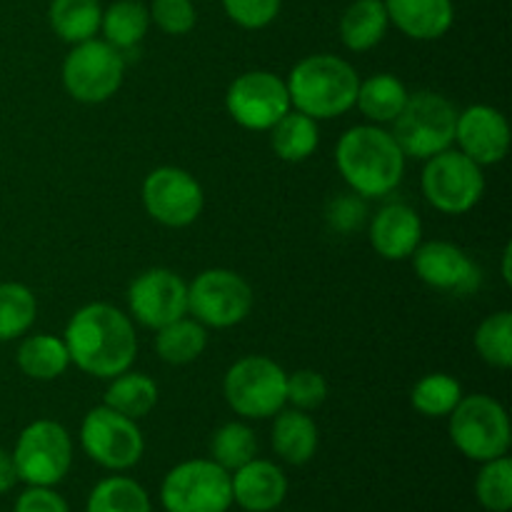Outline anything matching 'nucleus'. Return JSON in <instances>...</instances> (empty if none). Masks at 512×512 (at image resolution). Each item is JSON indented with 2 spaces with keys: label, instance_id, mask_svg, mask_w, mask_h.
Wrapping results in <instances>:
<instances>
[{
  "label": "nucleus",
  "instance_id": "obj_1",
  "mask_svg": "<svg viewBox=\"0 0 512 512\" xmlns=\"http://www.w3.org/2000/svg\"><path fill=\"white\" fill-rule=\"evenodd\" d=\"M70 363L83 373L110 380L125 373L138 355L133 320L108 303H90L65 328Z\"/></svg>",
  "mask_w": 512,
  "mask_h": 512
},
{
  "label": "nucleus",
  "instance_id": "obj_2",
  "mask_svg": "<svg viewBox=\"0 0 512 512\" xmlns=\"http://www.w3.org/2000/svg\"><path fill=\"white\" fill-rule=\"evenodd\" d=\"M335 163L345 183L360 198H383L393 193L405 173V155L393 133L378 125H355L345 130L335 148Z\"/></svg>",
  "mask_w": 512,
  "mask_h": 512
},
{
  "label": "nucleus",
  "instance_id": "obj_3",
  "mask_svg": "<svg viewBox=\"0 0 512 512\" xmlns=\"http://www.w3.org/2000/svg\"><path fill=\"white\" fill-rule=\"evenodd\" d=\"M285 85L290 108L310 115L313 120H330L355 108L360 78L348 60L320 53L300 60L290 70Z\"/></svg>",
  "mask_w": 512,
  "mask_h": 512
},
{
  "label": "nucleus",
  "instance_id": "obj_4",
  "mask_svg": "<svg viewBox=\"0 0 512 512\" xmlns=\"http://www.w3.org/2000/svg\"><path fill=\"white\" fill-rule=\"evenodd\" d=\"M458 110L448 98L438 93L410 95L405 108L393 120V138L405 158L428 160L455 143Z\"/></svg>",
  "mask_w": 512,
  "mask_h": 512
},
{
  "label": "nucleus",
  "instance_id": "obj_5",
  "mask_svg": "<svg viewBox=\"0 0 512 512\" xmlns=\"http://www.w3.org/2000/svg\"><path fill=\"white\" fill-rule=\"evenodd\" d=\"M450 440L478 463L503 458L512 443L508 413L490 395H468L450 413Z\"/></svg>",
  "mask_w": 512,
  "mask_h": 512
},
{
  "label": "nucleus",
  "instance_id": "obj_6",
  "mask_svg": "<svg viewBox=\"0 0 512 512\" xmlns=\"http://www.w3.org/2000/svg\"><path fill=\"white\" fill-rule=\"evenodd\" d=\"M288 373L265 355H248L230 365L223 380V393L233 413L250 420L273 418L285 408Z\"/></svg>",
  "mask_w": 512,
  "mask_h": 512
},
{
  "label": "nucleus",
  "instance_id": "obj_7",
  "mask_svg": "<svg viewBox=\"0 0 512 512\" xmlns=\"http://www.w3.org/2000/svg\"><path fill=\"white\" fill-rule=\"evenodd\" d=\"M160 500L168 512H228L230 473L213 460H185L165 475Z\"/></svg>",
  "mask_w": 512,
  "mask_h": 512
},
{
  "label": "nucleus",
  "instance_id": "obj_8",
  "mask_svg": "<svg viewBox=\"0 0 512 512\" xmlns=\"http://www.w3.org/2000/svg\"><path fill=\"white\" fill-rule=\"evenodd\" d=\"M18 480L40 488H53L73 465V443L68 430L55 420H35L20 433L13 450Z\"/></svg>",
  "mask_w": 512,
  "mask_h": 512
},
{
  "label": "nucleus",
  "instance_id": "obj_9",
  "mask_svg": "<svg viewBox=\"0 0 512 512\" xmlns=\"http://www.w3.org/2000/svg\"><path fill=\"white\" fill-rule=\"evenodd\" d=\"M485 175L478 163L460 150H443L428 158L423 170V195L445 215H463L480 203Z\"/></svg>",
  "mask_w": 512,
  "mask_h": 512
},
{
  "label": "nucleus",
  "instance_id": "obj_10",
  "mask_svg": "<svg viewBox=\"0 0 512 512\" xmlns=\"http://www.w3.org/2000/svg\"><path fill=\"white\" fill-rule=\"evenodd\" d=\"M125 58L108 40H83L63 63V85L80 103H105L123 85Z\"/></svg>",
  "mask_w": 512,
  "mask_h": 512
},
{
  "label": "nucleus",
  "instance_id": "obj_11",
  "mask_svg": "<svg viewBox=\"0 0 512 512\" xmlns=\"http://www.w3.org/2000/svg\"><path fill=\"white\" fill-rule=\"evenodd\" d=\"M250 308L253 288L233 270H203L188 285V313L208 328H233L248 318Z\"/></svg>",
  "mask_w": 512,
  "mask_h": 512
},
{
  "label": "nucleus",
  "instance_id": "obj_12",
  "mask_svg": "<svg viewBox=\"0 0 512 512\" xmlns=\"http://www.w3.org/2000/svg\"><path fill=\"white\" fill-rule=\"evenodd\" d=\"M80 445L90 460L108 470H128L143 458V433L135 420L108 405L93 408L80 425Z\"/></svg>",
  "mask_w": 512,
  "mask_h": 512
},
{
  "label": "nucleus",
  "instance_id": "obj_13",
  "mask_svg": "<svg viewBox=\"0 0 512 512\" xmlns=\"http://www.w3.org/2000/svg\"><path fill=\"white\" fill-rule=\"evenodd\" d=\"M225 108L243 128L270 130L290 110L288 85L268 70H250L230 83Z\"/></svg>",
  "mask_w": 512,
  "mask_h": 512
},
{
  "label": "nucleus",
  "instance_id": "obj_14",
  "mask_svg": "<svg viewBox=\"0 0 512 512\" xmlns=\"http://www.w3.org/2000/svg\"><path fill=\"white\" fill-rule=\"evenodd\" d=\"M203 188L188 170L165 168L153 170L143 183V205L153 220L168 228H185L203 213Z\"/></svg>",
  "mask_w": 512,
  "mask_h": 512
},
{
  "label": "nucleus",
  "instance_id": "obj_15",
  "mask_svg": "<svg viewBox=\"0 0 512 512\" xmlns=\"http://www.w3.org/2000/svg\"><path fill=\"white\" fill-rule=\"evenodd\" d=\"M128 308L140 325L160 330L188 315V283L173 270H145L130 283Z\"/></svg>",
  "mask_w": 512,
  "mask_h": 512
},
{
  "label": "nucleus",
  "instance_id": "obj_16",
  "mask_svg": "<svg viewBox=\"0 0 512 512\" xmlns=\"http://www.w3.org/2000/svg\"><path fill=\"white\" fill-rule=\"evenodd\" d=\"M410 258H413L418 278L440 293L473 295L483 283V273L468 258V253L445 240L420 243Z\"/></svg>",
  "mask_w": 512,
  "mask_h": 512
},
{
  "label": "nucleus",
  "instance_id": "obj_17",
  "mask_svg": "<svg viewBox=\"0 0 512 512\" xmlns=\"http://www.w3.org/2000/svg\"><path fill=\"white\" fill-rule=\"evenodd\" d=\"M455 140L460 153L468 155L480 168L500 163L510 150L508 118L490 105H470L468 110L458 113Z\"/></svg>",
  "mask_w": 512,
  "mask_h": 512
},
{
  "label": "nucleus",
  "instance_id": "obj_18",
  "mask_svg": "<svg viewBox=\"0 0 512 512\" xmlns=\"http://www.w3.org/2000/svg\"><path fill=\"white\" fill-rule=\"evenodd\" d=\"M370 243L385 260H405L423 243V223L405 203H390L370 223Z\"/></svg>",
  "mask_w": 512,
  "mask_h": 512
},
{
  "label": "nucleus",
  "instance_id": "obj_19",
  "mask_svg": "<svg viewBox=\"0 0 512 512\" xmlns=\"http://www.w3.org/2000/svg\"><path fill=\"white\" fill-rule=\"evenodd\" d=\"M233 500L248 512H273L288 495L285 473L270 460L253 458L230 475Z\"/></svg>",
  "mask_w": 512,
  "mask_h": 512
},
{
  "label": "nucleus",
  "instance_id": "obj_20",
  "mask_svg": "<svg viewBox=\"0 0 512 512\" xmlns=\"http://www.w3.org/2000/svg\"><path fill=\"white\" fill-rule=\"evenodd\" d=\"M388 18L413 40H438L453 28V0H383Z\"/></svg>",
  "mask_w": 512,
  "mask_h": 512
},
{
  "label": "nucleus",
  "instance_id": "obj_21",
  "mask_svg": "<svg viewBox=\"0 0 512 512\" xmlns=\"http://www.w3.org/2000/svg\"><path fill=\"white\" fill-rule=\"evenodd\" d=\"M273 448L288 465H305L318 450V425L305 410H280L273 423Z\"/></svg>",
  "mask_w": 512,
  "mask_h": 512
},
{
  "label": "nucleus",
  "instance_id": "obj_22",
  "mask_svg": "<svg viewBox=\"0 0 512 512\" xmlns=\"http://www.w3.org/2000/svg\"><path fill=\"white\" fill-rule=\"evenodd\" d=\"M388 10L383 0H355L340 18V38L353 53L373 50L388 33Z\"/></svg>",
  "mask_w": 512,
  "mask_h": 512
},
{
  "label": "nucleus",
  "instance_id": "obj_23",
  "mask_svg": "<svg viewBox=\"0 0 512 512\" xmlns=\"http://www.w3.org/2000/svg\"><path fill=\"white\" fill-rule=\"evenodd\" d=\"M408 98L410 93L403 80L390 73H378L368 80H360L355 105L373 123H393Z\"/></svg>",
  "mask_w": 512,
  "mask_h": 512
},
{
  "label": "nucleus",
  "instance_id": "obj_24",
  "mask_svg": "<svg viewBox=\"0 0 512 512\" xmlns=\"http://www.w3.org/2000/svg\"><path fill=\"white\" fill-rule=\"evenodd\" d=\"M270 133H273L270 135V145H273L275 155L285 163H300V160L310 158L320 143L318 120L300 113V110H288L270 128Z\"/></svg>",
  "mask_w": 512,
  "mask_h": 512
},
{
  "label": "nucleus",
  "instance_id": "obj_25",
  "mask_svg": "<svg viewBox=\"0 0 512 512\" xmlns=\"http://www.w3.org/2000/svg\"><path fill=\"white\" fill-rule=\"evenodd\" d=\"M148 28L150 10L140 0H118L108 10H103V18H100V30H103L105 40L120 53L138 48Z\"/></svg>",
  "mask_w": 512,
  "mask_h": 512
},
{
  "label": "nucleus",
  "instance_id": "obj_26",
  "mask_svg": "<svg viewBox=\"0 0 512 512\" xmlns=\"http://www.w3.org/2000/svg\"><path fill=\"white\" fill-rule=\"evenodd\" d=\"M103 8L98 0H53L48 10L50 28L65 43H83L100 30Z\"/></svg>",
  "mask_w": 512,
  "mask_h": 512
},
{
  "label": "nucleus",
  "instance_id": "obj_27",
  "mask_svg": "<svg viewBox=\"0 0 512 512\" xmlns=\"http://www.w3.org/2000/svg\"><path fill=\"white\" fill-rule=\"evenodd\" d=\"M70 355L63 338L30 335L18 348V368L33 380H55L68 370Z\"/></svg>",
  "mask_w": 512,
  "mask_h": 512
},
{
  "label": "nucleus",
  "instance_id": "obj_28",
  "mask_svg": "<svg viewBox=\"0 0 512 512\" xmlns=\"http://www.w3.org/2000/svg\"><path fill=\"white\" fill-rule=\"evenodd\" d=\"M110 380L113 383L105 390V405L113 408L115 413L125 415V418H145L155 408V403H158V385L148 375L125 370V373L115 375Z\"/></svg>",
  "mask_w": 512,
  "mask_h": 512
},
{
  "label": "nucleus",
  "instance_id": "obj_29",
  "mask_svg": "<svg viewBox=\"0 0 512 512\" xmlns=\"http://www.w3.org/2000/svg\"><path fill=\"white\" fill-rule=\"evenodd\" d=\"M205 345H208V333L205 325L198 320L178 318L173 323L163 325L155 338V350H158L160 360L170 365H188L203 355Z\"/></svg>",
  "mask_w": 512,
  "mask_h": 512
},
{
  "label": "nucleus",
  "instance_id": "obj_30",
  "mask_svg": "<svg viewBox=\"0 0 512 512\" xmlns=\"http://www.w3.org/2000/svg\"><path fill=\"white\" fill-rule=\"evenodd\" d=\"M38 315V303L28 285L0 283V343L28 333Z\"/></svg>",
  "mask_w": 512,
  "mask_h": 512
},
{
  "label": "nucleus",
  "instance_id": "obj_31",
  "mask_svg": "<svg viewBox=\"0 0 512 512\" xmlns=\"http://www.w3.org/2000/svg\"><path fill=\"white\" fill-rule=\"evenodd\" d=\"M460 400H463V388L458 380L445 373L425 375L413 385V393H410V403L425 418H445L453 413Z\"/></svg>",
  "mask_w": 512,
  "mask_h": 512
},
{
  "label": "nucleus",
  "instance_id": "obj_32",
  "mask_svg": "<svg viewBox=\"0 0 512 512\" xmlns=\"http://www.w3.org/2000/svg\"><path fill=\"white\" fill-rule=\"evenodd\" d=\"M85 512H150V498L135 480L113 475L95 485Z\"/></svg>",
  "mask_w": 512,
  "mask_h": 512
},
{
  "label": "nucleus",
  "instance_id": "obj_33",
  "mask_svg": "<svg viewBox=\"0 0 512 512\" xmlns=\"http://www.w3.org/2000/svg\"><path fill=\"white\" fill-rule=\"evenodd\" d=\"M255 453H258V440H255L253 430L243 423H225L223 428L215 430L213 440H210V455H213L210 460L228 473L250 463Z\"/></svg>",
  "mask_w": 512,
  "mask_h": 512
},
{
  "label": "nucleus",
  "instance_id": "obj_34",
  "mask_svg": "<svg viewBox=\"0 0 512 512\" xmlns=\"http://www.w3.org/2000/svg\"><path fill=\"white\" fill-rule=\"evenodd\" d=\"M475 350L480 358L493 368H510L512 365V313L500 310V313L488 315L480 323L475 333Z\"/></svg>",
  "mask_w": 512,
  "mask_h": 512
},
{
  "label": "nucleus",
  "instance_id": "obj_35",
  "mask_svg": "<svg viewBox=\"0 0 512 512\" xmlns=\"http://www.w3.org/2000/svg\"><path fill=\"white\" fill-rule=\"evenodd\" d=\"M475 493L488 512H508L512 508V463L508 455L483 463Z\"/></svg>",
  "mask_w": 512,
  "mask_h": 512
},
{
  "label": "nucleus",
  "instance_id": "obj_36",
  "mask_svg": "<svg viewBox=\"0 0 512 512\" xmlns=\"http://www.w3.org/2000/svg\"><path fill=\"white\" fill-rule=\"evenodd\" d=\"M328 398V383L315 370H298L285 380V403L295 410H315Z\"/></svg>",
  "mask_w": 512,
  "mask_h": 512
},
{
  "label": "nucleus",
  "instance_id": "obj_37",
  "mask_svg": "<svg viewBox=\"0 0 512 512\" xmlns=\"http://www.w3.org/2000/svg\"><path fill=\"white\" fill-rule=\"evenodd\" d=\"M233 23L245 30H260L273 23L283 0H220Z\"/></svg>",
  "mask_w": 512,
  "mask_h": 512
},
{
  "label": "nucleus",
  "instance_id": "obj_38",
  "mask_svg": "<svg viewBox=\"0 0 512 512\" xmlns=\"http://www.w3.org/2000/svg\"><path fill=\"white\" fill-rule=\"evenodd\" d=\"M150 20L168 35H185L195 28L193 0H153Z\"/></svg>",
  "mask_w": 512,
  "mask_h": 512
},
{
  "label": "nucleus",
  "instance_id": "obj_39",
  "mask_svg": "<svg viewBox=\"0 0 512 512\" xmlns=\"http://www.w3.org/2000/svg\"><path fill=\"white\" fill-rule=\"evenodd\" d=\"M365 215V203L358 195H343V198H335L328 205V223L330 228H335L338 233H350V230H358L363 225Z\"/></svg>",
  "mask_w": 512,
  "mask_h": 512
},
{
  "label": "nucleus",
  "instance_id": "obj_40",
  "mask_svg": "<svg viewBox=\"0 0 512 512\" xmlns=\"http://www.w3.org/2000/svg\"><path fill=\"white\" fill-rule=\"evenodd\" d=\"M15 512H68V505L55 490L30 485L15 503Z\"/></svg>",
  "mask_w": 512,
  "mask_h": 512
},
{
  "label": "nucleus",
  "instance_id": "obj_41",
  "mask_svg": "<svg viewBox=\"0 0 512 512\" xmlns=\"http://www.w3.org/2000/svg\"><path fill=\"white\" fill-rule=\"evenodd\" d=\"M15 483H18V470H15L13 455L0 450V495L13 490Z\"/></svg>",
  "mask_w": 512,
  "mask_h": 512
},
{
  "label": "nucleus",
  "instance_id": "obj_42",
  "mask_svg": "<svg viewBox=\"0 0 512 512\" xmlns=\"http://www.w3.org/2000/svg\"><path fill=\"white\" fill-rule=\"evenodd\" d=\"M510 258H512V245H505V253H503V278L505 283H512V275H510Z\"/></svg>",
  "mask_w": 512,
  "mask_h": 512
}]
</instances>
